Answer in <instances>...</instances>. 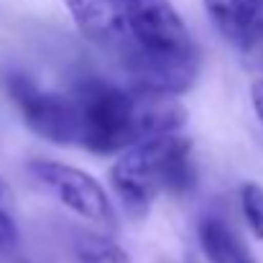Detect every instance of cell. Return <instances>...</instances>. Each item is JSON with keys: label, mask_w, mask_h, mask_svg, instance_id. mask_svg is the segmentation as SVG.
I'll use <instances>...</instances> for the list:
<instances>
[{"label": "cell", "mask_w": 263, "mask_h": 263, "mask_svg": "<svg viewBox=\"0 0 263 263\" xmlns=\"http://www.w3.org/2000/svg\"><path fill=\"white\" fill-rule=\"evenodd\" d=\"M115 49L138 95L181 97L202 72L199 46L172 0H125V36Z\"/></svg>", "instance_id": "1"}, {"label": "cell", "mask_w": 263, "mask_h": 263, "mask_svg": "<svg viewBox=\"0 0 263 263\" xmlns=\"http://www.w3.org/2000/svg\"><path fill=\"white\" fill-rule=\"evenodd\" d=\"M107 181L125 215L143 220L159 197L181 199L197 189L194 143L184 133L143 138L115 156Z\"/></svg>", "instance_id": "2"}, {"label": "cell", "mask_w": 263, "mask_h": 263, "mask_svg": "<svg viewBox=\"0 0 263 263\" xmlns=\"http://www.w3.org/2000/svg\"><path fill=\"white\" fill-rule=\"evenodd\" d=\"M77 110V146L95 156H118L141 141V97L100 74H80L69 89Z\"/></svg>", "instance_id": "3"}, {"label": "cell", "mask_w": 263, "mask_h": 263, "mask_svg": "<svg viewBox=\"0 0 263 263\" xmlns=\"http://www.w3.org/2000/svg\"><path fill=\"white\" fill-rule=\"evenodd\" d=\"M0 87L36 138L51 146H77V110L69 92L41 87L23 69H5Z\"/></svg>", "instance_id": "4"}, {"label": "cell", "mask_w": 263, "mask_h": 263, "mask_svg": "<svg viewBox=\"0 0 263 263\" xmlns=\"http://www.w3.org/2000/svg\"><path fill=\"white\" fill-rule=\"evenodd\" d=\"M26 174L44 194L54 197L80 220L105 230L118 228V212L107 189L89 172L57 159H31L26 164Z\"/></svg>", "instance_id": "5"}, {"label": "cell", "mask_w": 263, "mask_h": 263, "mask_svg": "<svg viewBox=\"0 0 263 263\" xmlns=\"http://www.w3.org/2000/svg\"><path fill=\"white\" fill-rule=\"evenodd\" d=\"M77 31L97 46H118L125 36V0H62Z\"/></svg>", "instance_id": "6"}, {"label": "cell", "mask_w": 263, "mask_h": 263, "mask_svg": "<svg viewBox=\"0 0 263 263\" xmlns=\"http://www.w3.org/2000/svg\"><path fill=\"white\" fill-rule=\"evenodd\" d=\"M197 240L207 263H258L235 225L217 210H207L199 215Z\"/></svg>", "instance_id": "7"}, {"label": "cell", "mask_w": 263, "mask_h": 263, "mask_svg": "<svg viewBox=\"0 0 263 263\" xmlns=\"http://www.w3.org/2000/svg\"><path fill=\"white\" fill-rule=\"evenodd\" d=\"M217 33L235 49L263 21V0H202Z\"/></svg>", "instance_id": "8"}, {"label": "cell", "mask_w": 263, "mask_h": 263, "mask_svg": "<svg viewBox=\"0 0 263 263\" xmlns=\"http://www.w3.org/2000/svg\"><path fill=\"white\" fill-rule=\"evenodd\" d=\"M77 263H133L130 253L105 233H82L74 240Z\"/></svg>", "instance_id": "9"}, {"label": "cell", "mask_w": 263, "mask_h": 263, "mask_svg": "<svg viewBox=\"0 0 263 263\" xmlns=\"http://www.w3.org/2000/svg\"><path fill=\"white\" fill-rule=\"evenodd\" d=\"M238 202H240V215H243L248 230L253 233V238L263 240V186L256 181L240 184Z\"/></svg>", "instance_id": "10"}, {"label": "cell", "mask_w": 263, "mask_h": 263, "mask_svg": "<svg viewBox=\"0 0 263 263\" xmlns=\"http://www.w3.org/2000/svg\"><path fill=\"white\" fill-rule=\"evenodd\" d=\"M238 51H240L248 69L263 72V21L246 36V41L238 46Z\"/></svg>", "instance_id": "11"}, {"label": "cell", "mask_w": 263, "mask_h": 263, "mask_svg": "<svg viewBox=\"0 0 263 263\" xmlns=\"http://www.w3.org/2000/svg\"><path fill=\"white\" fill-rule=\"evenodd\" d=\"M15 240H18V225H15L13 215L0 204V251L15 246Z\"/></svg>", "instance_id": "12"}, {"label": "cell", "mask_w": 263, "mask_h": 263, "mask_svg": "<svg viewBox=\"0 0 263 263\" xmlns=\"http://www.w3.org/2000/svg\"><path fill=\"white\" fill-rule=\"evenodd\" d=\"M251 102H253V110H256V115L263 125V80H256L251 85Z\"/></svg>", "instance_id": "13"}, {"label": "cell", "mask_w": 263, "mask_h": 263, "mask_svg": "<svg viewBox=\"0 0 263 263\" xmlns=\"http://www.w3.org/2000/svg\"><path fill=\"white\" fill-rule=\"evenodd\" d=\"M8 202H13V189H10L8 179L0 174V204H8Z\"/></svg>", "instance_id": "14"}, {"label": "cell", "mask_w": 263, "mask_h": 263, "mask_svg": "<svg viewBox=\"0 0 263 263\" xmlns=\"http://www.w3.org/2000/svg\"><path fill=\"white\" fill-rule=\"evenodd\" d=\"M179 263H199V261H197L194 256H184V258H181V261H179Z\"/></svg>", "instance_id": "15"}]
</instances>
